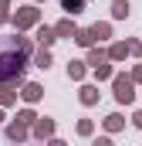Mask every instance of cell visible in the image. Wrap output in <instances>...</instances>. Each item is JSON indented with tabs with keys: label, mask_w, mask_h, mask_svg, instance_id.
<instances>
[{
	"label": "cell",
	"mask_w": 142,
	"mask_h": 146,
	"mask_svg": "<svg viewBox=\"0 0 142 146\" xmlns=\"http://www.w3.org/2000/svg\"><path fill=\"white\" fill-rule=\"evenodd\" d=\"M129 14V3H122V0H115V17H125Z\"/></svg>",
	"instance_id": "6da1fadb"
},
{
	"label": "cell",
	"mask_w": 142,
	"mask_h": 146,
	"mask_svg": "<svg viewBox=\"0 0 142 146\" xmlns=\"http://www.w3.org/2000/svg\"><path fill=\"white\" fill-rule=\"evenodd\" d=\"M118 99H125V102L132 99V92H129V85H125V82H118Z\"/></svg>",
	"instance_id": "7a4b0ae2"
},
{
	"label": "cell",
	"mask_w": 142,
	"mask_h": 146,
	"mask_svg": "<svg viewBox=\"0 0 142 146\" xmlns=\"http://www.w3.org/2000/svg\"><path fill=\"white\" fill-rule=\"evenodd\" d=\"M64 7H68L71 14H74V10H78V7H81V0H64Z\"/></svg>",
	"instance_id": "3957f363"
}]
</instances>
